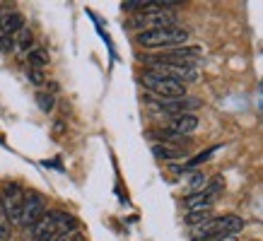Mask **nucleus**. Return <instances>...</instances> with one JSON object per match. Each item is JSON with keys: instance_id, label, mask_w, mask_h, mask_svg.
I'll list each match as a JSON object with an SVG mask.
<instances>
[{"instance_id": "obj_1", "label": "nucleus", "mask_w": 263, "mask_h": 241, "mask_svg": "<svg viewBox=\"0 0 263 241\" xmlns=\"http://www.w3.org/2000/svg\"><path fill=\"white\" fill-rule=\"evenodd\" d=\"M78 229L75 217L68 212H46L39 222L32 227V239L34 241H56L61 234H68Z\"/></svg>"}, {"instance_id": "obj_2", "label": "nucleus", "mask_w": 263, "mask_h": 241, "mask_svg": "<svg viewBox=\"0 0 263 241\" xmlns=\"http://www.w3.org/2000/svg\"><path fill=\"white\" fill-rule=\"evenodd\" d=\"M241 229H244V219L237 215L210 217L203 225L193 227V241H208V239H215V236H234Z\"/></svg>"}, {"instance_id": "obj_3", "label": "nucleus", "mask_w": 263, "mask_h": 241, "mask_svg": "<svg viewBox=\"0 0 263 241\" xmlns=\"http://www.w3.org/2000/svg\"><path fill=\"white\" fill-rule=\"evenodd\" d=\"M138 46L143 48H176L186 46L189 32L183 27H162V29H150V32H140L136 36Z\"/></svg>"}, {"instance_id": "obj_4", "label": "nucleus", "mask_w": 263, "mask_h": 241, "mask_svg": "<svg viewBox=\"0 0 263 241\" xmlns=\"http://www.w3.org/2000/svg\"><path fill=\"white\" fill-rule=\"evenodd\" d=\"M140 82H143L145 89H150L152 94L162 96V99H179V96H186V85L176 80H169V77H162L157 72L145 70L140 75Z\"/></svg>"}, {"instance_id": "obj_5", "label": "nucleus", "mask_w": 263, "mask_h": 241, "mask_svg": "<svg viewBox=\"0 0 263 241\" xmlns=\"http://www.w3.org/2000/svg\"><path fill=\"white\" fill-rule=\"evenodd\" d=\"M176 15L172 10H160V8H147L143 12H138L130 19V27L140 32H150V29H162V27H174Z\"/></svg>"}, {"instance_id": "obj_6", "label": "nucleus", "mask_w": 263, "mask_h": 241, "mask_svg": "<svg viewBox=\"0 0 263 241\" xmlns=\"http://www.w3.org/2000/svg\"><path fill=\"white\" fill-rule=\"evenodd\" d=\"M147 70L150 72H157L162 77H169V80H176L186 85V82H193L198 80V70L191 68V65H179V63H162V61H155V58H147Z\"/></svg>"}, {"instance_id": "obj_7", "label": "nucleus", "mask_w": 263, "mask_h": 241, "mask_svg": "<svg viewBox=\"0 0 263 241\" xmlns=\"http://www.w3.org/2000/svg\"><path fill=\"white\" fill-rule=\"evenodd\" d=\"M44 215H46V200L39 193H27L22 203V212H20V225L32 229Z\"/></svg>"}, {"instance_id": "obj_8", "label": "nucleus", "mask_w": 263, "mask_h": 241, "mask_svg": "<svg viewBox=\"0 0 263 241\" xmlns=\"http://www.w3.org/2000/svg\"><path fill=\"white\" fill-rule=\"evenodd\" d=\"M0 200H3V208L8 212L10 222L12 225H20V212H22V203H24V191L17 184H5L3 186V193H0Z\"/></svg>"}, {"instance_id": "obj_9", "label": "nucleus", "mask_w": 263, "mask_h": 241, "mask_svg": "<svg viewBox=\"0 0 263 241\" xmlns=\"http://www.w3.org/2000/svg\"><path fill=\"white\" fill-rule=\"evenodd\" d=\"M200 56H203V48H198V46H176V48H167V51H164L162 56H157L155 61L191 65V68H196V63H198Z\"/></svg>"}, {"instance_id": "obj_10", "label": "nucleus", "mask_w": 263, "mask_h": 241, "mask_svg": "<svg viewBox=\"0 0 263 241\" xmlns=\"http://www.w3.org/2000/svg\"><path fill=\"white\" fill-rule=\"evenodd\" d=\"M198 106H200V102L196 96H179V99H162L160 104H157V111L169 113V118H172V116L196 111Z\"/></svg>"}, {"instance_id": "obj_11", "label": "nucleus", "mask_w": 263, "mask_h": 241, "mask_svg": "<svg viewBox=\"0 0 263 241\" xmlns=\"http://www.w3.org/2000/svg\"><path fill=\"white\" fill-rule=\"evenodd\" d=\"M198 128V116L196 113H181V116H172L167 120V135L172 137H186Z\"/></svg>"}, {"instance_id": "obj_12", "label": "nucleus", "mask_w": 263, "mask_h": 241, "mask_svg": "<svg viewBox=\"0 0 263 241\" xmlns=\"http://www.w3.org/2000/svg\"><path fill=\"white\" fill-rule=\"evenodd\" d=\"M213 200H215V193L213 191H200V193H191L183 205L189 212H205V210L213 208Z\"/></svg>"}, {"instance_id": "obj_13", "label": "nucleus", "mask_w": 263, "mask_h": 241, "mask_svg": "<svg viewBox=\"0 0 263 241\" xmlns=\"http://www.w3.org/2000/svg\"><path fill=\"white\" fill-rule=\"evenodd\" d=\"M20 29H24V17L20 12H10L0 19V32L8 34V36H15Z\"/></svg>"}, {"instance_id": "obj_14", "label": "nucleus", "mask_w": 263, "mask_h": 241, "mask_svg": "<svg viewBox=\"0 0 263 241\" xmlns=\"http://www.w3.org/2000/svg\"><path fill=\"white\" fill-rule=\"evenodd\" d=\"M152 154L157 159H181L183 154H186V150L183 147H172V145H155Z\"/></svg>"}, {"instance_id": "obj_15", "label": "nucleus", "mask_w": 263, "mask_h": 241, "mask_svg": "<svg viewBox=\"0 0 263 241\" xmlns=\"http://www.w3.org/2000/svg\"><path fill=\"white\" fill-rule=\"evenodd\" d=\"M27 61H29V68H32V70H41V68L48 65V53L44 48H32L29 56H27Z\"/></svg>"}, {"instance_id": "obj_16", "label": "nucleus", "mask_w": 263, "mask_h": 241, "mask_svg": "<svg viewBox=\"0 0 263 241\" xmlns=\"http://www.w3.org/2000/svg\"><path fill=\"white\" fill-rule=\"evenodd\" d=\"M32 41H34V36L27 27L15 34V48L17 51H27V53H29V51H32Z\"/></svg>"}, {"instance_id": "obj_17", "label": "nucleus", "mask_w": 263, "mask_h": 241, "mask_svg": "<svg viewBox=\"0 0 263 241\" xmlns=\"http://www.w3.org/2000/svg\"><path fill=\"white\" fill-rule=\"evenodd\" d=\"M10 232H12V222H10L8 212L3 208V200H0V241H8Z\"/></svg>"}, {"instance_id": "obj_18", "label": "nucleus", "mask_w": 263, "mask_h": 241, "mask_svg": "<svg viewBox=\"0 0 263 241\" xmlns=\"http://www.w3.org/2000/svg\"><path fill=\"white\" fill-rule=\"evenodd\" d=\"M191 193H200L208 188V176H203V174H196V176L191 178Z\"/></svg>"}, {"instance_id": "obj_19", "label": "nucleus", "mask_w": 263, "mask_h": 241, "mask_svg": "<svg viewBox=\"0 0 263 241\" xmlns=\"http://www.w3.org/2000/svg\"><path fill=\"white\" fill-rule=\"evenodd\" d=\"M0 51H3V53H10V51H15V36L0 34Z\"/></svg>"}, {"instance_id": "obj_20", "label": "nucleus", "mask_w": 263, "mask_h": 241, "mask_svg": "<svg viewBox=\"0 0 263 241\" xmlns=\"http://www.w3.org/2000/svg\"><path fill=\"white\" fill-rule=\"evenodd\" d=\"M56 241H87V236H85L80 229H72V232H68V234H61Z\"/></svg>"}, {"instance_id": "obj_21", "label": "nucleus", "mask_w": 263, "mask_h": 241, "mask_svg": "<svg viewBox=\"0 0 263 241\" xmlns=\"http://www.w3.org/2000/svg\"><path fill=\"white\" fill-rule=\"evenodd\" d=\"M36 102H39V106H41V111H51V109H53V96L51 94H44V92H41L39 96H36Z\"/></svg>"}, {"instance_id": "obj_22", "label": "nucleus", "mask_w": 263, "mask_h": 241, "mask_svg": "<svg viewBox=\"0 0 263 241\" xmlns=\"http://www.w3.org/2000/svg\"><path fill=\"white\" fill-rule=\"evenodd\" d=\"M29 80H32L34 85H44V75H41L39 70H32V68H29Z\"/></svg>"}, {"instance_id": "obj_23", "label": "nucleus", "mask_w": 263, "mask_h": 241, "mask_svg": "<svg viewBox=\"0 0 263 241\" xmlns=\"http://www.w3.org/2000/svg\"><path fill=\"white\" fill-rule=\"evenodd\" d=\"M208 241H239L237 236H215V239H208Z\"/></svg>"}]
</instances>
